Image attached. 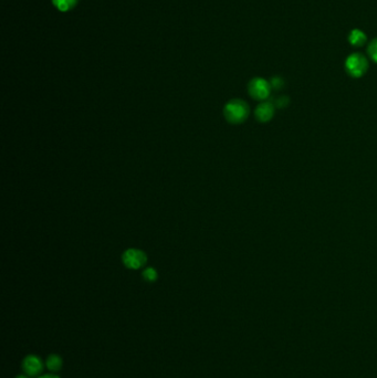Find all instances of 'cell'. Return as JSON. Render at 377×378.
<instances>
[{
    "instance_id": "4",
    "label": "cell",
    "mask_w": 377,
    "mask_h": 378,
    "mask_svg": "<svg viewBox=\"0 0 377 378\" xmlns=\"http://www.w3.org/2000/svg\"><path fill=\"white\" fill-rule=\"evenodd\" d=\"M122 261L127 269L137 270L144 267L147 257L143 250L131 248L125 250L124 253L122 254Z\"/></svg>"
},
{
    "instance_id": "14",
    "label": "cell",
    "mask_w": 377,
    "mask_h": 378,
    "mask_svg": "<svg viewBox=\"0 0 377 378\" xmlns=\"http://www.w3.org/2000/svg\"><path fill=\"white\" fill-rule=\"evenodd\" d=\"M39 378H60V377L55 375V374H47V375H44V376H40Z\"/></svg>"
},
{
    "instance_id": "2",
    "label": "cell",
    "mask_w": 377,
    "mask_h": 378,
    "mask_svg": "<svg viewBox=\"0 0 377 378\" xmlns=\"http://www.w3.org/2000/svg\"><path fill=\"white\" fill-rule=\"evenodd\" d=\"M345 70L354 79L362 78L368 70V61L360 53H352L345 60Z\"/></svg>"
},
{
    "instance_id": "3",
    "label": "cell",
    "mask_w": 377,
    "mask_h": 378,
    "mask_svg": "<svg viewBox=\"0 0 377 378\" xmlns=\"http://www.w3.org/2000/svg\"><path fill=\"white\" fill-rule=\"evenodd\" d=\"M271 90L270 82L263 78H253L248 84L249 95L259 102L267 101L271 94Z\"/></svg>"
},
{
    "instance_id": "15",
    "label": "cell",
    "mask_w": 377,
    "mask_h": 378,
    "mask_svg": "<svg viewBox=\"0 0 377 378\" xmlns=\"http://www.w3.org/2000/svg\"><path fill=\"white\" fill-rule=\"evenodd\" d=\"M16 378H30V376H28V375H19V376H17V377H16Z\"/></svg>"
},
{
    "instance_id": "6",
    "label": "cell",
    "mask_w": 377,
    "mask_h": 378,
    "mask_svg": "<svg viewBox=\"0 0 377 378\" xmlns=\"http://www.w3.org/2000/svg\"><path fill=\"white\" fill-rule=\"evenodd\" d=\"M23 369L25 374L30 377L38 376L42 372V369H44V363H42L39 356L28 355L23 361Z\"/></svg>"
},
{
    "instance_id": "10",
    "label": "cell",
    "mask_w": 377,
    "mask_h": 378,
    "mask_svg": "<svg viewBox=\"0 0 377 378\" xmlns=\"http://www.w3.org/2000/svg\"><path fill=\"white\" fill-rule=\"evenodd\" d=\"M143 279H144L146 282H155L157 280V271L154 268H147L142 272Z\"/></svg>"
},
{
    "instance_id": "13",
    "label": "cell",
    "mask_w": 377,
    "mask_h": 378,
    "mask_svg": "<svg viewBox=\"0 0 377 378\" xmlns=\"http://www.w3.org/2000/svg\"><path fill=\"white\" fill-rule=\"evenodd\" d=\"M270 85H271V89L273 90H281L284 87V81L282 78L273 77L271 80H270Z\"/></svg>"
},
{
    "instance_id": "5",
    "label": "cell",
    "mask_w": 377,
    "mask_h": 378,
    "mask_svg": "<svg viewBox=\"0 0 377 378\" xmlns=\"http://www.w3.org/2000/svg\"><path fill=\"white\" fill-rule=\"evenodd\" d=\"M275 113V106L273 102L270 101H263L260 102L257 108L254 109V118L259 122V123H268V122L273 119Z\"/></svg>"
},
{
    "instance_id": "1",
    "label": "cell",
    "mask_w": 377,
    "mask_h": 378,
    "mask_svg": "<svg viewBox=\"0 0 377 378\" xmlns=\"http://www.w3.org/2000/svg\"><path fill=\"white\" fill-rule=\"evenodd\" d=\"M249 114H250V108L246 101L241 99L228 101L224 106V116L230 124L237 125L243 123L249 118Z\"/></svg>"
},
{
    "instance_id": "11",
    "label": "cell",
    "mask_w": 377,
    "mask_h": 378,
    "mask_svg": "<svg viewBox=\"0 0 377 378\" xmlns=\"http://www.w3.org/2000/svg\"><path fill=\"white\" fill-rule=\"evenodd\" d=\"M367 53L371 60L377 63V39H374L367 47Z\"/></svg>"
},
{
    "instance_id": "8",
    "label": "cell",
    "mask_w": 377,
    "mask_h": 378,
    "mask_svg": "<svg viewBox=\"0 0 377 378\" xmlns=\"http://www.w3.org/2000/svg\"><path fill=\"white\" fill-rule=\"evenodd\" d=\"M46 365H47V368L49 369L51 372H58L61 368H62V358L60 357L59 355L57 354H51L49 357L47 358V361H46Z\"/></svg>"
},
{
    "instance_id": "9",
    "label": "cell",
    "mask_w": 377,
    "mask_h": 378,
    "mask_svg": "<svg viewBox=\"0 0 377 378\" xmlns=\"http://www.w3.org/2000/svg\"><path fill=\"white\" fill-rule=\"evenodd\" d=\"M78 0H52L55 6L60 10V12H68L69 9L76 6Z\"/></svg>"
},
{
    "instance_id": "12",
    "label": "cell",
    "mask_w": 377,
    "mask_h": 378,
    "mask_svg": "<svg viewBox=\"0 0 377 378\" xmlns=\"http://www.w3.org/2000/svg\"><path fill=\"white\" fill-rule=\"evenodd\" d=\"M290 103V99L288 97H285V95H281V97H279L278 99H275V101L273 102L275 109H284L286 108V106L289 105Z\"/></svg>"
},
{
    "instance_id": "7",
    "label": "cell",
    "mask_w": 377,
    "mask_h": 378,
    "mask_svg": "<svg viewBox=\"0 0 377 378\" xmlns=\"http://www.w3.org/2000/svg\"><path fill=\"white\" fill-rule=\"evenodd\" d=\"M366 40V35L363 33L362 30L359 29H354L348 35V41L353 47H362L365 45Z\"/></svg>"
}]
</instances>
